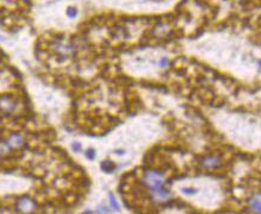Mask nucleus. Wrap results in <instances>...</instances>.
Returning a JSON list of instances; mask_svg holds the SVG:
<instances>
[{
	"instance_id": "f257e3e1",
	"label": "nucleus",
	"mask_w": 261,
	"mask_h": 214,
	"mask_svg": "<svg viewBox=\"0 0 261 214\" xmlns=\"http://www.w3.org/2000/svg\"><path fill=\"white\" fill-rule=\"evenodd\" d=\"M142 183L148 189V191L158 190L160 188H163L166 184V177L165 174L160 170L155 169H148L144 171L142 176Z\"/></svg>"
},
{
	"instance_id": "f03ea898",
	"label": "nucleus",
	"mask_w": 261,
	"mask_h": 214,
	"mask_svg": "<svg viewBox=\"0 0 261 214\" xmlns=\"http://www.w3.org/2000/svg\"><path fill=\"white\" fill-rule=\"evenodd\" d=\"M51 51L60 61H64L74 55V45L63 39H54L51 42Z\"/></svg>"
},
{
	"instance_id": "7ed1b4c3",
	"label": "nucleus",
	"mask_w": 261,
	"mask_h": 214,
	"mask_svg": "<svg viewBox=\"0 0 261 214\" xmlns=\"http://www.w3.org/2000/svg\"><path fill=\"white\" fill-rule=\"evenodd\" d=\"M22 110L21 102L12 96H0V114L1 115H14Z\"/></svg>"
},
{
	"instance_id": "20e7f679",
	"label": "nucleus",
	"mask_w": 261,
	"mask_h": 214,
	"mask_svg": "<svg viewBox=\"0 0 261 214\" xmlns=\"http://www.w3.org/2000/svg\"><path fill=\"white\" fill-rule=\"evenodd\" d=\"M5 141L7 143L8 148L11 149V151H17V150H22L26 146V141H25V137L19 133V132H11L7 134L6 138H4Z\"/></svg>"
},
{
	"instance_id": "39448f33",
	"label": "nucleus",
	"mask_w": 261,
	"mask_h": 214,
	"mask_svg": "<svg viewBox=\"0 0 261 214\" xmlns=\"http://www.w3.org/2000/svg\"><path fill=\"white\" fill-rule=\"evenodd\" d=\"M37 209V202L30 196H22L17 201V210L22 214H32Z\"/></svg>"
},
{
	"instance_id": "423d86ee",
	"label": "nucleus",
	"mask_w": 261,
	"mask_h": 214,
	"mask_svg": "<svg viewBox=\"0 0 261 214\" xmlns=\"http://www.w3.org/2000/svg\"><path fill=\"white\" fill-rule=\"evenodd\" d=\"M200 165L206 170H216L223 165V160L218 155H206L200 159Z\"/></svg>"
},
{
	"instance_id": "0eeeda50",
	"label": "nucleus",
	"mask_w": 261,
	"mask_h": 214,
	"mask_svg": "<svg viewBox=\"0 0 261 214\" xmlns=\"http://www.w3.org/2000/svg\"><path fill=\"white\" fill-rule=\"evenodd\" d=\"M149 194V198L153 202L155 203H163V202H167L168 200H170L172 198V193L166 188H160L158 190H151V191H148Z\"/></svg>"
},
{
	"instance_id": "6e6552de",
	"label": "nucleus",
	"mask_w": 261,
	"mask_h": 214,
	"mask_svg": "<svg viewBox=\"0 0 261 214\" xmlns=\"http://www.w3.org/2000/svg\"><path fill=\"white\" fill-rule=\"evenodd\" d=\"M248 207H249L252 213L261 214V193L254 194L248 200Z\"/></svg>"
},
{
	"instance_id": "1a4fd4ad",
	"label": "nucleus",
	"mask_w": 261,
	"mask_h": 214,
	"mask_svg": "<svg viewBox=\"0 0 261 214\" xmlns=\"http://www.w3.org/2000/svg\"><path fill=\"white\" fill-rule=\"evenodd\" d=\"M101 170L108 174H111L112 171L116 170V165L115 163L110 162V160H104V162H101Z\"/></svg>"
},
{
	"instance_id": "9d476101",
	"label": "nucleus",
	"mask_w": 261,
	"mask_h": 214,
	"mask_svg": "<svg viewBox=\"0 0 261 214\" xmlns=\"http://www.w3.org/2000/svg\"><path fill=\"white\" fill-rule=\"evenodd\" d=\"M8 152H11V149L8 148L5 139H0V156H5Z\"/></svg>"
},
{
	"instance_id": "9b49d317",
	"label": "nucleus",
	"mask_w": 261,
	"mask_h": 214,
	"mask_svg": "<svg viewBox=\"0 0 261 214\" xmlns=\"http://www.w3.org/2000/svg\"><path fill=\"white\" fill-rule=\"evenodd\" d=\"M109 199H110V205H111V207H112L115 210H119V205H118V202H117V200H116V198H115V195H113L112 193L109 194Z\"/></svg>"
},
{
	"instance_id": "f8f14e48",
	"label": "nucleus",
	"mask_w": 261,
	"mask_h": 214,
	"mask_svg": "<svg viewBox=\"0 0 261 214\" xmlns=\"http://www.w3.org/2000/svg\"><path fill=\"white\" fill-rule=\"evenodd\" d=\"M85 156H86V158H88L90 160H93L95 158V150L93 148H88L85 151Z\"/></svg>"
},
{
	"instance_id": "ddd939ff",
	"label": "nucleus",
	"mask_w": 261,
	"mask_h": 214,
	"mask_svg": "<svg viewBox=\"0 0 261 214\" xmlns=\"http://www.w3.org/2000/svg\"><path fill=\"white\" fill-rule=\"evenodd\" d=\"M95 214H110V209H109V207L105 206V205H100V206L97 208Z\"/></svg>"
},
{
	"instance_id": "4468645a",
	"label": "nucleus",
	"mask_w": 261,
	"mask_h": 214,
	"mask_svg": "<svg viewBox=\"0 0 261 214\" xmlns=\"http://www.w3.org/2000/svg\"><path fill=\"white\" fill-rule=\"evenodd\" d=\"M76 14H78V11H76L75 7H68L67 8V15L69 18H75Z\"/></svg>"
},
{
	"instance_id": "2eb2a0df",
	"label": "nucleus",
	"mask_w": 261,
	"mask_h": 214,
	"mask_svg": "<svg viewBox=\"0 0 261 214\" xmlns=\"http://www.w3.org/2000/svg\"><path fill=\"white\" fill-rule=\"evenodd\" d=\"M72 149H73L74 152H80V151L82 150V146H81V144H80L79 141H74L73 144H72Z\"/></svg>"
},
{
	"instance_id": "dca6fc26",
	"label": "nucleus",
	"mask_w": 261,
	"mask_h": 214,
	"mask_svg": "<svg viewBox=\"0 0 261 214\" xmlns=\"http://www.w3.org/2000/svg\"><path fill=\"white\" fill-rule=\"evenodd\" d=\"M181 191H182V193H185V194H187V195H193V194H196V193H197V189L186 187V188H182V189H181Z\"/></svg>"
},
{
	"instance_id": "f3484780",
	"label": "nucleus",
	"mask_w": 261,
	"mask_h": 214,
	"mask_svg": "<svg viewBox=\"0 0 261 214\" xmlns=\"http://www.w3.org/2000/svg\"><path fill=\"white\" fill-rule=\"evenodd\" d=\"M168 64H169V61H168V58L163 57V58H161V60H160V67H162V68H166V67H167Z\"/></svg>"
},
{
	"instance_id": "a211bd4d",
	"label": "nucleus",
	"mask_w": 261,
	"mask_h": 214,
	"mask_svg": "<svg viewBox=\"0 0 261 214\" xmlns=\"http://www.w3.org/2000/svg\"><path fill=\"white\" fill-rule=\"evenodd\" d=\"M115 152H116V153H118V155H123V153L125 152V150H123V149H119V150H116Z\"/></svg>"
},
{
	"instance_id": "6ab92c4d",
	"label": "nucleus",
	"mask_w": 261,
	"mask_h": 214,
	"mask_svg": "<svg viewBox=\"0 0 261 214\" xmlns=\"http://www.w3.org/2000/svg\"><path fill=\"white\" fill-rule=\"evenodd\" d=\"M82 214H93V212H92V210H86V212H83Z\"/></svg>"
}]
</instances>
